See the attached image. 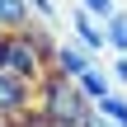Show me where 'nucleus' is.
I'll list each match as a JSON object with an SVG mask.
<instances>
[{
    "label": "nucleus",
    "instance_id": "4",
    "mask_svg": "<svg viewBox=\"0 0 127 127\" xmlns=\"http://www.w3.org/2000/svg\"><path fill=\"white\" fill-rule=\"evenodd\" d=\"M94 57H99V52H90V47H85V42H80V38H71V33H66V38H61V42H57V52H52V66H57V71H66V75H75V80H80V75H85V71H90V66H94Z\"/></svg>",
    "mask_w": 127,
    "mask_h": 127
},
{
    "label": "nucleus",
    "instance_id": "6",
    "mask_svg": "<svg viewBox=\"0 0 127 127\" xmlns=\"http://www.w3.org/2000/svg\"><path fill=\"white\" fill-rule=\"evenodd\" d=\"M113 85H118V80H113V71H104L99 61H94V66H90V71L80 75V90H85V94H90L94 104H99V99H104V94H108Z\"/></svg>",
    "mask_w": 127,
    "mask_h": 127
},
{
    "label": "nucleus",
    "instance_id": "9",
    "mask_svg": "<svg viewBox=\"0 0 127 127\" xmlns=\"http://www.w3.org/2000/svg\"><path fill=\"white\" fill-rule=\"evenodd\" d=\"M94 113H99V118H108V123H118V127H127V94L108 90V94L94 104Z\"/></svg>",
    "mask_w": 127,
    "mask_h": 127
},
{
    "label": "nucleus",
    "instance_id": "7",
    "mask_svg": "<svg viewBox=\"0 0 127 127\" xmlns=\"http://www.w3.org/2000/svg\"><path fill=\"white\" fill-rule=\"evenodd\" d=\"M104 42L108 52H127V9H113L104 19Z\"/></svg>",
    "mask_w": 127,
    "mask_h": 127
},
{
    "label": "nucleus",
    "instance_id": "5",
    "mask_svg": "<svg viewBox=\"0 0 127 127\" xmlns=\"http://www.w3.org/2000/svg\"><path fill=\"white\" fill-rule=\"evenodd\" d=\"M71 38H80L90 52H108V42H104V19H94L85 5L71 9Z\"/></svg>",
    "mask_w": 127,
    "mask_h": 127
},
{
    "label": "nucleus",
    "instance_id": "3",
    "mask_svg": "<svg viewBox=\"0 0 127 127\" xmlns=\"http://www.w3.org/2000/svg\"><path fill=\"white\" fill-rule=\"evenodd\" d=\"M24 113H33V85L19 80V75H9V71H0V118L14 123Z\"/></svg>",
    "mask_w": 127,
    "mask_h": 127
},
{
    "label": "nucleus",
    "instance_id": "12",
    "mask_svg": "<svg viewBox=\"0 0 127 127\" xmlns=\"http://www.w3.org/2000/svg\"><path fill=\"white\" fill-rule=\"evenodd\" d=\"M28 5H33L38 19H52V24H57V5H52V0H28Z\"/></svg>",
    "mask_w": 127,
    "mask_h": 127
},
{
    "label": "nucleus",
    "instance_id": "13",
    "mask_svg": "<svg viewBox=\"0 0 127 127\" xmlns=\"http://www.w3.org/2000/svg\"><path fill=\"white\" fill-rule=\"evenodd\" d=\"M85 127H118V123H108V118H99V113H90V123Z\"/></svg>",
    "mask_w": 127,
    "mask_h": 127
},
{
    "label": "nucleus",
    "instance_id": "11",
    "mask_svg": "<svg viewBox=\"0 0 127 127\" xmlns=\"http://www.w3.org/2000/svg\"><path fill=\"white\" fill-rule=\"evenodd\" d=\"M108 71H113L118 85H127V52H113V66H108Z\"/></svg>",
    "mask_w": 127,
    "mask_h": 127
},
{
    "label": "nucleus",
    "instance_id": "14",
    "mask_svg": "<svg viewBox=\"0 0 127 127\" xmlns=\"http://www.w3.org/2000/svg\"><path fill=\"white\" fill-rule=\"evenodd\" d=\"M5 127H9V123H5Z\"/></svg>",
    "mask_w": 127,
    "mask_h": 127
},
{
    "label": "nucleus",
    "instance_id": "8",
    "mask_svg": "<svg viewBox=\"0 0 127 127\" xmlns=\"http://www.w3.org/2000/svg\"><path fill=\"white\" fill-rule=\"evenodd\" d=\"M28 19H33V5H28V0H0V28L14 33V28H24Z\"/></svg>",
    "mask_w": 127,
    "mask_h": 127
},
{
    "label": "nucleus",
    "instance_id": "1",
    "mask_svg": "<svg viewBox=\"0 0 127 127\" xmlns=\"http://www.w3.org/2000/svg\"><path fill=\"white\" fill-rule=\"evenodd\" d=\"M33 113H38L47 127H85L90 113H94V99L80 90L75 75L47 66V75L33 85Z\"/></svg>",
    "mask_w": 127,
    "mask_h": 127
},
{
    "label": "nucleus",
    "instance_id": "10",
    "mask_svg": "<svg viewBox=\"0 0 127 127\" xmlns=\"http://www.w3.org/2000/svg\"><path fill=\"white\" fill-rule=\"evenodd\" d=\"M80 5H85V9H90L94 19H108V14L118 9V0H80Z\"/></svg>",
    "mask_w": 127,
    "mask_h": 127
},
{
    "label": "nucleus",
    "instance_id": "2",
    "mask_svg": "<svg viewBox=\"0 0 127 127\" xmlns=\"http://www.w3.org/2000/svg\"><path fill=\"white\" fill-rule=\"evenodd\" d=\"M0 71H9V75H19V80H28V85H38L42 75H47V57L14 28H0Z\"/></svg>",
    "mask_w": 127,
    "mask_h": 127
}]
</instances>
